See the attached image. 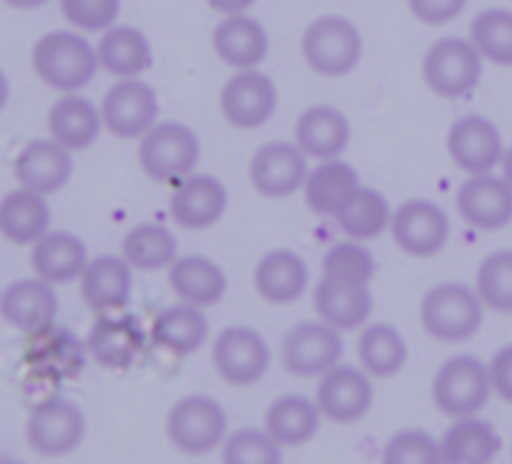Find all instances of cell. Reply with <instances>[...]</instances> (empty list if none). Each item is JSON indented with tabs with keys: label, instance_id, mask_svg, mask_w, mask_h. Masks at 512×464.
<instances>
[{
	"label": "cell",
	"instance_id": "cell-1",
	"mask_svg": "<svg viewBox=\"0 0 512 464\" xmlns=\"http://www.w3.org/2000/svg\"><path fill=\"white\" fill-rule=\"evenodd\" d=\"M31 64L37 79L58 94H82L100 67L97 46L82 31H49L31 49Z\"/></svg>",
	"mask_w": 512,
	"mask_h": 464
},
{
	"label": "cell",
	"instance_id": "cell-2",
	"mask_svg": "<svg viewBox=\"0 0 512 464\" xmlns=\"http://www.w3.org/2000/svg\"><path fill=\"white\" fill-rule=\"evenodd\" d=\"M199 157V136L181 121H157L139 139V166L151 181L160 184H178L181 178L193 175Z\"/></svg>",
	"mask_w": 512,
	"mask_h": 464
},
{
	"label": "cell",
	"instance_id": "cell-3",
	"mask_svg": "<svg viewBox=\"0 0 512 464\" xmlns=\"http://www.w3.org/2000/svg\"><path fill=\"white\" fill-rule=\"evenodd\" d=\"M485 305L476 293V287L464 284H437L422 299V326L431 338L443 344H461L470 341L482 326Z\"/></svg>",
	"mask_w": 512,
	"mask_h": 464
},
{
	"label": "cell",
	"instance_id": "cell-4",
	"mask_svg": "<svg viewBox=\"0 0 512 464\" xmlns=\"http://www.w3.org/2000/svg\"><path fill=\"white\" fill-rule=\"evenodd\" d=\"M302 55L314 73L338 79L359 67L365 55V40L350 19L320 16L308 25L302 37Z\"/></svg>",
	"mask_w": 512,
	"mask_h": 464
},
{
	"label": "cell",
	"instance_id": "cell-5",
	"mask_svg": "<svg viewBox=\"0 0 512 464\" xmlns=\"http://www.w3.org/2000/svg\"><path fill=\"white\" fill-rule=\"evenodd\" d=\"M491 395H494L491 371L476 356H452L449 362L440 365L431 383V398L437 410H443L452 419L476 416Z\"/></svg>",
	"mask_w": 512,
	"mask_h": 464
},
{
	"label": "cell",
	"instance_id": "cell-6",
	"mask_svg": "<svg viewBox=\"0 0 512 464\" xmlns=\"http://www.w3.org/2000/svg\"><path fill=\"white\" fill-rule=\"evenodd\" d=\"M482 64H485V58L479 55L473 40L443 37L425 52L422 76H425V85L437 97L458 100V97H467L479 85Z\"/></svg>",
	"mask_w": 512,
	"mask_h": 464
},
{
	"label": "cell",
	"instance_id": "cell-7",
	"mask_svg": "<svg viewBox=\"0 0 512 464\" xmlns=\"http://www.w3.org/2000/svg\"><path fill=\"white\" fill-rule=\"evenodd\" d=\"M166 434L175 449L205 455L226 440V410L208 395H187L169 410Z\"/></svg>",
	"mask_w": 512,
	"mask_h": 464
},
{
	"label": "cell",
	"instance_id": "cell-8",
	"mask_svg": "<svg viewBox=\"0 0 512 464\" xmlns=\"http://www.w3.org/2000/svg\"><path fill=\"white\" fill-rule=\"evenodd\" d=\"M88 434V419L82 407L70 398L49 395L46 401H37L28 419V443L49 458L70 455L79 449V443Z\"/></svg>",
	"mask_w": 512,
	"mask_h": 464
},
{
	"label": "cell",
	"instance_id": "cell-9",
	"mask_svg": "<svg viewBox=\"0 0 512 464\" xmlns=\"http://www.w3.org/2000/svg\"><path fill=\"white\" fill-rule=\"evenodd\" d=\"M211 362L217 374L232 386H253L260 383L272 365L269 341L250 326H229L214 338Z\"/></svg>",
	"mask_w": 512,
	"mask_h": 464
},
{
	"label": "cell",
	"instance_id": "cell-10",
	"mask_svg": "<svg viewBox=\"0 0 512 464\" xmlns=\"http://www.w3.org/2000/svg\"><path fill=\"white\" fill-rule=\"evenodd\" d=\"M389 232H392L395 245L404 254H410L416 260H425V257H434V254H440L446 248V242H449V217L431 199H407L392 211Z\"/></svg>",
	"mask_w": 512,
	"mask_h": 464
},
{
	"label": "cell",
	"instance_id": "cell-11",
	"mask_svg": "<svg viewBox=\"0 0 512 464\" xmlns=\"http://www.w3.org/2000/svg\"><path fill=\"white\" fill-rule=\"evenodd\" d=\"M103 124L115 139H142L160 118L157 91L142 79H118L103 103Z\"/></svg>",
	"mask_w": 512,
	"mask_h": 464
},
{
	"label": "cell",
	"instance_id": "cell-12",
	"mask_svg": "<svg viewBox=\"0 0 512 464\" xmlns=\"http://www.w3.org/2000/svg\"><path fill=\"white\" fill-rule=\"evenodd\" d=\"M278 109V88L260 70H238L220 91V112L238 130H256L272 121Z\"/></svg>",
	"mask_w": 512,
	"mask_h": 464
},
{
	"label": "cell",
	"instance_id": "cell-13",
	"mask_svg": "<svg viewBox=\"0 0 512 464\" xmlns=\"http://www.w3.org/2000/svg\"><path fill=\"white\" fill-rule=\"evenodd\" d=\"M308 154L299 142H269L250 157V184L266 199H284L305 187Z\"/></svg>",
	"mask_w": 512,
	"mask_h": 464
},
{
	"label": "cell",
	"instance_id": "cell-14",
	"mask_svg": "<svg viewBox=\"0 0 512 464\" xmlns=\"http://www.w3.org/2000/svg\"><path fill=\"white\" fill-rule=\"evenodd\" d=\"M341 353H344L341 332L323 320L299 323L296 329L287 332L281 347L284 368L296 377H323L329 368L341 362Z\"/></svg>",
	"mask_w": 512,
	"mask_h": 464
},
{
	"label": "cell",
	"instance_id": "cell-15",
	"mask_svg": "<svg viewBox=\"0 0 512 464\" xmlns=\"http://www.w3.org/2000/svg\"><path fill=\"white\" fill-rule=\"evenodd\" d=\"M446 148L452 163L467 175H482L500 166L503 160V136L494 121L482 115H461L446 136Z\"/></svg>",
	"mask_w": 512,
	"mask_h": 464
},
{
	"label": "cell",
	"instance_id": "cell-16",
	"mask_svg": "<svg viewBox=\"0 0 512 464\" xmlns=\"http://www.w3.org/2000/svg\"><path fill=\"white\" fill-rule=\"evenodd\" d=\"M317 404L323 410L326 419L350 425L359 422L371 404H374V386H371V374L365 368H353V365H335L320 377L317 386Z\"/></svg>",
	"mask_w": 512,
	"mask_h": 464
},
{
	"label": "cell",
	"instance_id": "cell-17",
	"mask_svg": "<svg viewBox=\"0 0 512 464\" xmlns=\"http://www.w3.org/2000/svg\"><path fill=\"white\" fill-rule=\"evenodd\" d=\"M226 205H229L226 184L214 175L193 172L175 184L169 211L181 229L202 232V229H211L226 214Z\"/></svg>",
	"mask_w": 512,
	"mask_h": 464
},
{
	"label": "cell",
	"instance_id": "cell-18",
	"mask_svg": "<svg viewBox=\"0 0 512 464\" xmlns=\"http://www.w3.org/2000/svg\"><path fill=\"white\" fill-rule=\"evenodd\" d=\"M58 293L55 284L43 278H22L10 284L0 296V314L4 320L25 332V335H40L52 326H58Z\"/></svg>",
	"mask_w": 512,
	"mask_h": 464
},
{
	"label": "cell",
	"instance_id": "cell-19",
	"mask_svg": "<svg viewBox=\"0 0 512 464\" xmlns=\"http://www.w3.org/2000/svg\"><path fill=\"white\" fill-rule=\"evenodd\" d=\"M458 214L485 232L503 229L512 223V184L503 175H470L455 196Z\"/></svg>",
	"mask_w": 512,
	"mask_h": 464
},
{
	"label": "cell",
	"instance_id": "cell-20",
	"mask_svg": "<svg viewBox=\"0 0 512 464\" xmlns=\"http://www.w3.org/2000/svg\"><path fill=\"white\" fill-rule=\"evenodd\" d=\"M73 151H67L61 142H55L52 136L49 139H34L28 142L16 163H13V175L19 181V187H28V190H37L43 196H52V193H61L70 178H73Z\"/></svg>",
	"mask_w": 512,
	"mask_h": 464
},
{
	"label": "cell",
	"instance_id": "cell-21",
	"mask_svg": "<svg viewBox=\"0 0 512 464\" xmlns=\"http://www.w3.org/2000/svg\"><path fill=\"white\" fill-rule=\"evenodd\" d=\"M214 55L232 70H256L269 58V31L247 13L226 16L211 34Z\"/></svg>",
	"mask_w": 512,
	"mask_h": 464
},
{
	"label": "cell",
	"instance_id": "cell-22",
	"mask_svg": "<svg viewBox=\"0 0 512 464\" xmlns=\"http://www.w3.org/2000/svg\"><path fill=\"white\" fill-rule=\"evenodd\" d=\"M82 287V299L91 311L97 314H118L127 308L130 296H133V266L121 257L103 254L94 257L85 269V275L79 278Z\"/></svg>",
	"mask_w": 512,
	"mask_h": 464
},
{
	"label": "cell",
	"instance_id": "cell-23",
	"mask_svg": "<svg viewBox=\"0 0 512 464\" xmlns=\"http://www.w3.org/2000/svg\"><path fill=\"white\" fill-rule=\"evenodd\" d=\"M91 257L88 245L70 229H49L46 236L31 248L34 275L49 284H73L85 275Z\"/></svg>",
	"mask_w": 512,
	"mask_h": 464
},
{
	"label": "cell",
	"instance_id": "cell-24",
	"mask_svg": "<svg viewBox=\"0 0 512 464\" xmlns=\"http://www.w3.org/2000/svg\"><path fill=\"white\" fill-rule=\"evenodd\" d=\"M52 229V208L49 196L16 187L0 199V236L13 245L34 248Z\"/></svg>",
	"mask_w": 512,
	"mask_h": 464
},
{
	"label": "cell",
	"instance_id": "cell-25",
	"mask_svg": "<svg viewBox=\"0 0 512 464\" xmlns=\"http://www.w3.org/2000/svg\"><path fill=\"white\" fill-rule=\"evenodd\" d=\"M103 130V109L85 94H61L49 109V136L73 154L88 151Z\"/></svg>",
	"mask_w": 512,
	"mask_h": 464
},
{
	"label": "cell",
	"instance_id": "cell-26",
	"mask_svg": "<svg viewBox=\"0 0 512 464\" xmlns=\"http://www.w3.org/2000/svg\"><path fill=\"white\" fill-rule=\"evenodd\" d=\"M145 347V332L130 314H100L88 335V353L103 368H130Z\"/></svg>",
	"mask_w": 512,
	"mask_h": 464
},
{
	"label": "cell",
	"instance_id": "cell-27",
	"mask_svg": "<svg viewBox=\"0 0 512 464\" xmlns=\"http://www.w3.org/2000/svg\"><path fill=\"white\" fill-rule=\"evenodd\" d=\"M34 344L28 350V362L31 371L52 377V380H73L85 371L88 362V341H82L79 335H73L70 329L52 326L40 335H31Z\"/></svg>",
	"mask_w": 512,
	"mask_h": 464
},
{
	"label": "cell",
	"instance_id": "cell-28",
	"mask_svg": "<svg viewBox=\"0 0 512 464\" xmlns=\"http://www.w3.org/2000/svg\"><path fill=\"white\" fill-rule=\"evenodd\" d=\"M253 284H256V293H260L269 305H290L308 290L311 269L296 251L275 248V251L263 254V260L256 263Z\"/></svg>",
	"mask_w": 512,
	"mask_h": 464
},
{
	"label": "cell",
	"instance_id": "cell-29",
	"mask_svg": "<svg viewBox=\"0 0 512 464\" xmlns=\"http://www.w3.org/2000/svg\"><path fill=\"white\" fill-rule=\"evenodd\" d=\"M314 308L323 323H329L338 332H350L368 323L374 311V299L365 284L323 278L314 290Z\"/></svg>",
	"mask_w": 512,
	"mask_h": 464
},
{
	"label": "cell",
	"instance_id": "cell-30",
	"mask_svg": "<svg viewBox=\"0 0 512 464\" xmlns=\"http://www.w3.org/2000/svg\"><path fill=\"white\" fill-rule=\"evenodd\" d=\"M296 142L314 160H335L350 145V121L335 106H311L296 121Z\"/></svg>",
	"mask_w": 512,
	"mask_h": 464
},
{
	"label": "cell",
	"instance_id": "cell-31",
	"mask_svg": "<svg viewBox=\"0 0 512 464\" xmlns=\"http://www.w3.org/2000/svg\"><path fill=\"white\" fill-rule=\"evenodd\" d=\"M97 55H100V67L115 79H142V73H148L154 64L151 40L130 25H115L103 31L97 43Z\"/></svg>",
	"mask_w": 512,
	"mask_h": 464
},
{
	"label": "cell",
	"instance_id": "cell-32",
	"mask_svg": "<svg viewBox=\"0 0 512 464\" xmlns=\"http://www.w3.org/2000/svg\"><path fill=\"white\" fill-rule=\"evenodd\" d=\"M169 287L184 305L211 308L226 296L229 281H226V272L214 260L190 254V257H178L169 266Z\"/></svg>",
	"mask_w": 512,
	"mask_h": 464
},
{
	"label": "cell",
	"instance_id": "cell-33",
	"mask_svg": "<svg viewBox=\"0 0 512 464\" xmlns=\"http://www.w3.org/2000/svg\"><path fill=\"white\" fill-rule=\"evenodd\" d=\"M362 187L359 181V172L344 163V160H323L317 169L308 172V181H305V199H308V208L314 214H323V217H338V211L353 199V193Z\"/></svg>",
	"mask_w": 512,
	"mask_h": 464
},
{
	"label": "cell",
	"instance_id": "cell-34",
	"mask_svg": "<svg viewBox=\"0 0 512 464\" xmlns=\"http://www.w3.org/2000/svg\"><path fill=\"white\" fill-rule=\"evenodd\" d=\"M323 410L317 401L305 395H281L269 410H266V431L281 443V446H305L323 422Z\"/></svg>",
	"mask_w": 512,
	"mask_h": 464
},
{
	"label": "cell",
	"instance_id": "cell-35",
	"mask_svg": "<svg viewBox=\"0 0 512 464\" xmlns=\"http://www.w3.org/2000/svg\"><path fill=\"white\" fill-rule=\"evenodd\" d=\"M151 338L157 347L175 353V356H190L208 341V320L202 308L196 305H172L157 314L151 326Z\"/></svg>",
	"mask_w": 512,
	"mask_h": 464
},
{
	"label": "cell",
	"instance_id": "cell-36",
	"mask_svg": "<svg viewBox=\"0 0 512 464\" xmlns=\"http://www.w3.org/2000/svg\"><path fill=\"white\" fill-rule=\"evenodd\" d=\"M443 452L449 464H491L500 452V434L479 416H461L443 434Z\"/></svg>",
	"mask_w": 512,
	"mask_h": 464
},
{
	"label": "cell",
	"instance_id": "cell-37",
	"mask_svg": "<svg viewBox=\"0 0 512 464\" xmlns=\"http://www.w3.org/2000/svg\"><path fill=\"white\" fill-rule=\"evenodd\" d=\"M124 260L139 272H160L178 260V242L160 223H139L124 236Z\"/></svg>",
	"mask_w": 512,
	"mask_h": 464
},
{
	"label": "cell",
	"instance_id": "cell-38",
	"mask_svg": "<svg viewBox=\"0 0 512 464\" xmlns=\"http://www.w3.org/2000/svg\"><path fill=\"white\" fill-rule=\"evenodd\" d=\"M335 220L350 239L371 242V239L383 236V232L392 226V211H389V202H386V196L380 190L362 184L353 193V199L338 211Z\"/></svg>",
	"mask_w": 512,
	"mask_h": 464
},
{
	"label": "cell",
	"instance_id": "cell-39",
	"mask_svg": "<svg viewBox=\"0 0 512 464\" xmlns=\"http://www.w3.org/2000/svg\"><path fill=\"white\" fill-rule=\"evenodd\" d=\"M359 362L371 377H395L407 365V341L389 323H371L359 335Z\"/></svg>",
	"mask_w": 512,
	"mask_h": 464
},
{
	"label": "cell",
	"instance_id": "cell-40",
	"mask_svg": "<svg viewBox=\"0 0 512 464\" xmlns=\"http://www.w3.org/2000/svg\"><path fill=\"white\" fill-rule=\"evenodd\" d=\"M470 40L488 64L512 67V10L494 7L473 19Z\"/></svg>",
	"mask_w": 512,
	"mask_h": 464
},
{
	"label": "cell",
	"instance_id": "cell-41",
	"mask_svg": "<svg viewBox=\"0 0 512 464\" xmlns=\"http://www.w3.org/2000/svg\"><path fill=\"white\" fill-rule=\"evenodd\" d=\"M476 293L485 308L512 314V251H494L476 269Z\"/></svg>",
	"mask_w": 512,
	"mask_h": 464
},
{
	"label": "cell",
	"instance_id": "cell-42",
	"mask_svg": "<svg viewBox=\"0 0 512 464\" xmlns=\"http://www.w3.org/2000/svg\"><path fill=\"white\" fill-rule=\"evenodd\" d=\"M223 464H284V446L266 428H244L223 440Z\"/></svg>",
	"mask_w": 512,
	"mask_h": 464
},
{
	"label": "cell",
	"instance_id": "cell-43",
	"mask_svg": "<svg viewBox=\"0 0 512 464\" xmlns=\"http://www.w3.org/2000/svg\"><path fill=\"white\" fill-rule=\"evenodd\" d=\"M377 272V263H374V254L350 239V242H341L335 248L326 251V260H323V278H335V281H347V284H371Z\"/></svg>",
	"mask_w": 512,
	"mask_h": 464
},
{
	"label": "cell",
	"instance_id": "cell-44",
	"mask_svg": "<svg viewBox=\"0 0 512 464\" xmlns=\"http://www.w3.org/2000/svg\"><path fill=\"white\" fill-rule=\"evenodd\" d=\"M383 464H449V461L443 452V440L431 437L428 431L407 428L386 443Z\"/></svg>",
	"mask_w": 512,
	"mask_h": 464
},
{
	"label": "cell",
	"instance_id": "cell-45",
	"mask_svg": "<svg viewBox=\"0 0 512 464\" xmlns=\"http://www.w3.org/2000/svg\"><path fill=\"white\" fill-rule=\"evenodd\" d=\"M64 19L82 34H103L115 28L121 16V0H61Z\"/></svg>",
	"mask_w": 512,
	"mask_h": 464
},
{
	"label": "cell",
	"instance_id": "cell-46",
	"mask_svg": "<svg viewBox=\"0 0 512 464\" xmlns=\"http://www.w3.org/2000/svg\"><path fill=\"white\" fill-rule=\"evenodd\" d=\"M410 13L422 25H449L467 7V0H407Z\"/></svg>",
	"mask_w": 512,
	"mask_h": 464
},
{
	"label": "cell",
	"instance_id": "cell-47",
	"mask_svg": "<svg viewBox=\"0 0 512 464\" xmlns=\"http://www.w3.org/2000/svg\"><path fill=\"white\" fill-rule=\"evenodd\" d=\"M491 371V386H494V395H500L503 401L512 404V344L500 347L488 365Z\"/></svg>",
	"mask_w": 512,
	"mask_h": 464
},
{
	"label": "cell",
	"instance_id": "cell-48",
	"mask_svg": "<svg viewBox=\"0 0 512 464\" xmlns=\"http://www.w3.org/2000/svg\"><path fill=\"white\" fill-rule=\"evenodd\" d=\"M205 4L220 16H238V13H247L256 0H205Z\"/></svg>",
	"mask_w": 512,
	"mask_h": 464
},
{
	"label": "cell",
	"instance_id": "cell-49",
	"mask_svg": "<svg viewBox=\"0 0 512 464\" xmlns=\"http://www.w3.org/2000/svg\"><path fill=\"white\" fill-rule=\"evenodd\" d=\"M10 97H13V85H10V76L0 70V112L10 106Z\"/></svg>",
	"mask_w": 512,
	"mask_h": 464
},
{
	"label": "cell",
	"instance_id": "cell-50",
	"mask_svg": "<svg viewBox=\"0 0 512 464\" xmlns=\"http://www.w3.org/2000/svg\"><path fill=\"white\" fill-rule=\"evenodd\" d=\"M46 4L49 0H7V7H13V10H40Z\"/></svg>",
	"mask_w": 512,
	"mask_h": 464
},
{
	"label": "cell",
	"instance_id": "cell-51",
	"mask_svg": "<svg viewBox=\"0 0 512 464\" xmlns=\"http://www.w3.org/2000/svg\"><path fill=\"white\" fill-rule=\"evenodd\" d=\"M500 175L512 184V148L503 151V160H500Z\"/></svg>",
	"mask_w": 512,
	"mask_h": 464
},
{
	"label": "cell",
	"instance_id": "cell-52",
	"mask_svg": "<svg viewBox=\"0 0 512 464\" xmlns=\"http://www.w3.org/2000/svg\"><path fill=\"white\" fill-rule=\"evenodd\" d=\"M0 464H22V461H10V458H4V461H0Z\"/></svg>",
	"mask_w": 512,
	"mask_h": 464
},
{
	"label": "cell",
	"instance_id": "cell-53",
	"mask_svg": "<svg viewBox=\"0 0 512 464\" xmlns=\"http://www.w3.org/2000/svg\"><path fill=\"white\" fill-rule=\"evenodd\" d=\"M0 296H4V290H0Z\"/></svg>",
	"mask_w": 512,
	"mask_h": 464
}]
</instances>
